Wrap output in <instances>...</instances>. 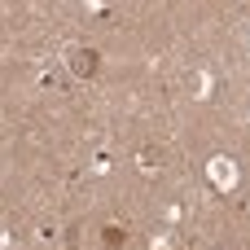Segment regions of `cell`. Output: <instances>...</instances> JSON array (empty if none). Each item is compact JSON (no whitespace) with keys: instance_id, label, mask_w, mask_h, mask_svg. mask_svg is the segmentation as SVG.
<instances>
[{"instance_id":"3","label":"cell","mask_w":250,"mask_h":250,"mask_svg":"<svg viewBox=\"0 0 250 250\" xmlns=\"http://www.w3.org/2000/svg\"><path fill=\"white\" fill-rule=\"evenodd\" d=\"M141 167H149V171H154V167H158V149H145V154H141Z\"/></svg>"},{"instance_id":"1","label":"cell","mask_w":250,"mask_h":250,"mask_svg":"<svg viewBox=\"0 0 250 250\" xmlns=\"http://www.w3.org/2000/svg\"><path fill=\"white\" fill-rule=\"evenodd\" d=\"M97 66H101L97 48H70V70H75L79 79H92V75H97Z\"/></svg>"},{"instance_id":"2","label":"cell","mask_w":250,"mask_h":250,"mask_svg":"<svg viewBox=\"0 0 250 250\" xmlns=\"http://www.w3.org/2000/svg\"><path fill=\"white\" fill-rule=\"evenodd\" d=\"M105 246H123V229H114V224H110V229H105Z\"/></svg>"}]
</instances>
